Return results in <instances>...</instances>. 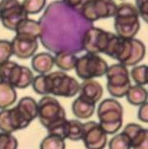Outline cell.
I'll return each instance as SVG.
<instances>
[{
	"mask_svg": "<svg viewBox=\"0 0 148 149\" xmlns=\"http://www.w3.org/2000/svg\"><path fill=\"white\" fill-rule=\"evenodd\" d=\"M79 91L81 96L89 99L96 104L101 99L104 93L102 86L93 79L84 80L82 83L80 84Z\"/></svg>",
	"mask_w": 148,
	"mask_h": 149,
	"instance_id": "e0dca14e",
	"label": "cell"
},
{
	"mask_svg": "<svg viewBox=\"0 0 148 149\" xmlns=\"http://www.w3.org/2000/svg\"><path fill=\"white\" fill-rule=\"evenodd\" d=\"M49 94L62 97H72L79 92L80 84L74 77L62 71L45 74Z\"/></svg>",
	"mask_w": 148,
	"mask_h": 149,
	"instance_id": "5b68a950",
	"label": "cell"
},
{
	"mask_svg": "<svg viewBox=\"0 0 148 149\" xmlns=\"http://www.w3.org/2000/svg\"><path fill=\"white\" fill-rule=\"evenodd\" d=\"M117 6L114 0H91L81 8V13L85 19L95 22L114 17Z\"/></svg>",
	"mask_w": 148,
	"mask_h": 149,
	"instance_id": "8fae6325",
	"label": "cell"
},
{
	"mask_svg": "<svg viewBox=\"0 0 148 149\" xmlns=\"http://www.w3.org/2000/svg\"><path fill=\"white\" fill-rule=\"evenodd\" d=\"M126 96L128 101L133 106H141L147 102V91L143 86H131Z\"/></svg>",
	"mask_w": 148,
	"mask_h": 149,
	"instance_id": "7402d4cb",
	"label": "cell"
},
{
	"mask_svg": "<svg viewBox=\"0 0 148 149\" xmlns=\"http://www.w3.org/2000/svg\"><path fill=\"white\" fill-rule=\"evenodd\" d=\"M146 47L138 39H124L120 37L115 59L126 67L135 66L145 57Z\"/></svg>",
	"mask_w": 148,
	"mask_h": 149,
	"instance_id": "8992f818",
	"label": "cell"
},
{
	"mask_svg": "<svg viewBox=\"0 0 148 149\" xmlns=\"http://www.w3.org/2000/svg\"><path fill=\"white\" fill-rule=\"evenodd\" d=\"M28 18L18 0H2L0 2V20L7 29L16 31L18 25Z\"/></svg>",
	"mask_w": 148,
	"mask_h": 149,
	"instance_id": "9c48e42d",
	"label": "cell"
},
{
	"mask_svg": "<svg viewBox=\"0 0 148 149\" xmlns=\"http://www.w3.org/2000/svg\"><path fill=\"white\" fill-rule=\"evenodd\" d=\"M115 17V29L118 36L132 39L140 29L139 14L134 5L124 3L117 6Z\"/></svg>",
	"mask_w": 148,
	"mask_h": 149,
	"instance_id": "6da1fadb",
	"label": "cell"
},
{
	"mask_svg": "<svg viewBox=\"0 0 148 149\" xmlns=\"http://www.w3.org/2000/svg\"><path fill=\"white\" fill-rule=\"evenodd\" d=\"M38 116L40 124L49 130L66 120V112L58 101L51 96H45L38 103Z\"/></svg>",
	"mask_w": 148,
	"mask_h": 149,
	"instance_id": "277c9868",
	"label": "cell"
},
{
	"mask_svg": "<svg viewBox=\"0 0 148 149\" xmlns=\"http://www.w3.org/2000/svg\"><path fill=\"white\" fill-rule=\"evenodd\" d=\"M77 57L72 52L68 51H61L58 53L55 57H54V64L58 68L64 70V71H69L75 68Z\"/></svg>",
	"mask_w": 148,
	"mask_h": 149,
	"instance_id": "ffe728a7",
	"label": "cell"
},
{
	"mask_svg": "<svg viewBox=\"0 0 148 149\" xmlns=\"http://www.w3.org/2000/svg\"><path fill=\"white\" fill-rule=\"evenodd\" d=\"M109 149H131L129 138L124 132L115 135L109 143Z\"/></svg>",
	"mask_w": 148,
	"mask_h": 149,
	"instance_id": "4316f807",
	"label": "cell"
},
{
	"mask_svg": "<svg viewBox=\"0 0 148 149\" xmlns=\"http://www.w3.org/2000/svg\"><path fill=\"white\" fill-rule=\"evenodd\" d=\"M108 64L98 54L87 53L77 58L75 70L76 75L82 80H89L105 75Z\"/></svg>",
	"mask_w": 148,
	"mask_h": 149,
	"instance_id": "ba28073f",
	"label": "cell"
},
{
	"mask_svg": "<svg viewBox=\"0 0 148 149\" xmlns=\"http://www.w3.org/2000/svg\"><path fill=\"white\" fill-rule=\"evenodd\" d=\"M91 0H64V2L72 8L81 11V8Z\"/></svg>",
	"mask_w": 148,
	"mask_h": 149,
	"instance_id": "1f68e13d",
	"label": "cell"
},
{
	"mask_svg": "<svg viewBox=\"0 0 148 149\" xmlns=\"http://www.w3.org/2000/svg\"><path fill=\"white\" fill-rule=\"evenodd\" d=\"M99 125L106 134H115L123 125V106L115 99H105L97 108Z\"/></svg>",
	"mask_w": 148,
	"mask_h": 149,
	"instance_id": "7a4b0ae2",
	"label": "cell"
},
{
	"mask_svg": "<svg viewBox=\"0 0 148 149\" xmlns=\"http://www.w3.org/2000/svg\"><path fill=\"white\" fill-rule=\"evenodd\" d=\"M54 65V59L48 53H40L35 54L31 60V67L40 74H46L51 71Z\"/></svg>",
	"mask_w": 148,
	"mask_h": 149,
	"instance_id": "ac0fdd59",
	"label": "cell"
},
{
	"mask_svg": "<svg viewBox=\"0 0 148 149\" xmlns=\"http://www.w3.org/2000/svg\"><path fill=\"white\" fill-rule=\"evenodd\" d=\"M130 139L131 148L148 149V130L140 125L131 123L123 130Z\"/></svg>",
	"mask_w": 148,
	"mask_h": 149,
	"instance_id": "9a60e30c",
	"label": "cell"
},
{
	"mask_svg": "<svg viewBox=\"0 0 148 149\" xmlns=\"http://www.w3.org/2000/svg\"><path fill=\"white\" fill-rule=\"evenodd\" d=\"M18 142L12 134L0 132V149H17Z\"/></svg>",
	"mask_w": 148,
	"mask_h": 149,
	"instance_id": "f1b7e54d",
	"label": "cell"
},
{
	"mask_svg": "<svg viewBox=\"0 0 148 149\" xmlns=\"http://www.w3.org/2000/svg\"><path fill=\"white\" fill-rule=\"evenodd\" d=\"M72 113L76 118L81 120H87L93 116L96 111V103L79 95L72 102Z\"/></svg>",
	"mask_w": 148,
	"mask_h": 149,
	"instance_id": "2e32d148",
	"label": "cell"
},
{
	"mask_svg": "<svg viewBox=\"0 0 148 149\" xmlns=\"http://www.w3.org/2000/svg\"><path fill=\"white\" fill-rule=\"evenodd\" d=\"M13 55L19 58H29L38 49V37L27 33H16L11 41Z\"/></svg>",
	"mask_w": 148,
	"mask_h": 149,
	"instance_id": "7c38bea8",
	"label": "cell"
},
{
	"mask_svg": "<svg viewBox=\"0 0 148 149\" xmlns=\"http://www.w3.org/2000/svg\"><path fill=\"white\" fill-rule=\"evenodd\" d=\"M17 92L14 87L0 82V109H6L17 101Z\"/></svg>",
	"mask_w": 148,
	"mask_h": 149,
	"instance_id": "44dd1931",
	"label": "cell"
},
{
	"mask_svg": "<svg viewBox=\"0 0 148 149\" xmlns=\"http://www.w3.org/2000/svg\"><path fill=\"white\" fill-rule=\"evenodd\" d=\"M147 73L148 68L147 65H138L135 66L131 71V77L133 79V81L137 85L144 86L147 84Z\"/></svg>",
	"mask_w": 148,
	"mask_h": 149,
	"instance_id": "484cf974",
	"label": "cell"
},
{
	"mask_svg": "<svg viewBox=\"0 0 148 149\" xmlns=\"http://www.w3.org/2000/svg\"><path fill=\"white\" fill-rule=\"evenodd\" d=\"M13 55L12 45L8 40H0V64L8 61Z\"/></svg>",
	"mask_w": 148,
	"mask_h": 149,
	"instance_id": "f546056e",
	"label": "cell"
},
{
	"mask_svg": "<svg viewBox=\"0 0 148 149\" xmlns=\"http://www.w3.org/2000/svg\"><path fill=\"white\" fill-rule=\"evenodd\" d=\"M81 140L86 149H104L107 143V134L99 123L88 121L83 124Z\"/></svg>",
	"mask_w": 148,
	"mask_h": 149,
	"instance_id": "4fadbf2b",
	"label": "cell"
},
{
	"mask_svg": "<svg viewBox=\"0 0 148 149\" xmlns=\"http://www.w3.org/2000/svg\"><path fill=\"white\" fill-rule=\"evenodd\" d=\"M66 143L65 140L56 135L48 134L44 139L40 145V149H65Z\"/></svg>",
	"mask_w": 148,
	"mask_h": 149,
	"instance_id": "d4e9b609",
	"label": "cell"
},
{
	"mask_svg": "<svg viewBox=\"0 0 148 149\" xmlns=\"http://www.w3.org/2000/svg\"><path fill=\"white\" fill-rule=\"evenodd\" d=\"M138 119L144 123L148 122V105L147 102L140 106L138 111Z\"/></svg>",
	"mask_w": 148,
	"mask_h": 149,
	"instance_id": "d6a6232c",
	"label": "cell"
},
{
	"mask_svg": "<svg viewBox=\"0 0 148 149\" xmlns=\"http://www.w3.org/2000/svg\"><path fill=\"white\" fill-rule=\"evenodd\" d=\"M136 8L145 22L148 21V0H136Z\"/></svg>",
	"mask_w": 148,
	"mask_h": 149,
	"instance_id": "4dcf8cb0",
	"label": "cell"
},
{
	"mask_svg": "<svg viewBox=\"0 0 148 149\" xmlns=\"http://www.w3.org/2000/svg\"><path fill=\"white\" fill-rule=\"evenodd\" d=\"M46 3V0H24L22 5L27 14H35L42 11Z\"/></svg>",
	"mask_w": 148,
	"mask_h": 149,
	"instance_id": "83f0119b",
	"label": "cell"
},
{
	"mask_svg": "<svg viewBox=\"0 0 148 149\" xmlns=\"http://www.w3.org/2000/svg\"><path fill=\"white\" fill-rule=\"evenodd\" d=\"M30 124L17 106L0 111V130L3 133L12 134L26 129Z\"/></svg>",
	"mask_w": 148,
	"mask_h": 149,
	"instance_id": "5bb4252c",
	"label": "cell"
},
{
	"mask_svg": "<svg viewBox=\"0 0 148 149\" xmlns=\"http://www.w3.org/2000/svg\"><path fill=\"white\" fill-rule=\"evenodd\" d=\"M15 32L16 33L31 34L39 38L42 34V27L39 22L34 21V20L27 18V19L22 21L18 25Z\"/></svg>",
	"mask_w": 148,
	"mask_h": 149,
	"instance_id": "cb8c5ba5",
	"label": "cell"
},
{
	"mask_svg": "<svg viewBox=\"0 0 148 149\" xmlns=\"http://www.w3.org/2000/svg\"><path fill=\"white\" fill-rule=\"evenodd\" d=\"M17 108L29 123H31L38 116V104L32 97L25 96L22 98L18 101Z\"/></svg>",
	"mask_w": 148,
	"mask_h": 149,
	"instance_id": "d6986e66",
	"label": "cell"
},
{
	"mask_svg": "<svg viewBox=\"0 0 148 149\" xmlns=\"http://www.w3.org/2000/svg\"><path fill=\"white\" fill-rule=\"evenodd\" d=\"M83 124L79 120H67L65 131V139L79 141L82 139Z\"/></svg>",
	"mask_w": 148,
	"mask_h": 149,
	"instance_id": "603a6c76",
	"label": "cell"
},
{
	"mask_svg": "<svg viewBox=\"0 0 148 149\" xmlns=\"http://www.w3.org/2000/svg\"><path fill=\"white\" fill-rule=\"evenodd\" d=\"M113 35L97 27H91L83 36L81 41L83 49L89 54H105Z\"/></svg>",
	"mask_w": 148,
	"mask_h": 149,
	"instance_id": "30bf717a",
	"label": "cell"
},
{
	"mask_svg": "<svg viewBox=\"0 0 148 149\" xmlns=\"http://www.w3.org/2000/svg\"><path fill=\"white\" fill-rule=\"evenodd\" d=\"M105 75L107 77V90L110 95L117 98L126 96L131 87L128 68L121 63L113 64L108 67Z\"/></svg>",
	"mask_w": 148,
	"mask_h": 149,
	"instance_id": "52a82bcc",
	"label": "cell"
},
{
	"mask_svg": "<svg viewBox=\"0 0 148 149\" xmlns=\"http://www.w3.org/2000/svg\"><path fill=\"white\" fill-rule=\"evenodd\" d=\"M34 75L31 70L13 61L0 64V82L9 84L14 88L23 89L31 85Z\"/></svg>",
	"mask_w": 148,
	"mask_h": 149,
	"instance_id": "3957f363",
	"label": "cell"
}]
</instances>
